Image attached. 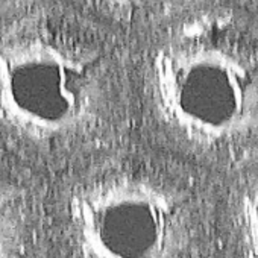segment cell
Returning <instances> with one entry per match:
<instances>
[{"mask_svg": "<svg viewBox=\"0 0 258 258\" xmlns=\"http://www.w3.org/2000/svg\"><path fill=\"white\" fill-rule=\"evenodd\" d=\"M106 108L99 64L43 34L0 43V127L34 146H62L97 127Z\"/></svg>", "mask_w": 258, "mask_h": 258, "instance_id": "1", "label": "cell"}, {"mask_svg": "<svg viewBox=\"0 0 258 258\" xmlns=\"http://www.w3.org/2000/svg\"><path fill=\"white\" fill-rule=\"evenodd\" d=\"M149 99L160 127L191 155L238 163L258 152V88L213 55L160 52Z\"/></svg>", "mask_w": 258, "mask_h": 258, "instance_id": "2", "label": "cell"}, {"mask_svg": "<svg viewBox=\"0 0 258 258\" xmlns=\"http://www.w3.org/2000/svg\"><path fill=\"white\" fill-rule=\"evenodd\" d=\"M78 258H188L191 213L184 196L140 175H105L81 184L66 204Z\"/></svg>", "mask_w": 258, "mask_h": 258, "instance_id": "3", "label": "cell"}, {"mask_svg": "<svg viewBox=\"0 0 258 258\" xmlns=\"http://www.w3.org/2000/svg\"><path fill=\"white\" fill-rule=\"evenodd\" d=\"M226 234L235 258H258V170L232 190L226 205Z\"/></svg>", "mask_w": 258, "mask_h": 258, "instance_id": "4", "label": "cell"}, {"mask_svg": "<svg viewBox=\"0 0 258 258\" xmlns=\"http://www.w3.org/2000/svg\"><path fill=\"white\" fill-rule=\"evenodd\" d=\"M26 223L20 196L0 181V258H23L28 237Z\"/></svg>", "mask_w": 258, "mask_h": 258, "instance_id": "5", "label": "cell"}, {"mask_svg": "<svg viewBox=\"0 0 258 258\" xmlns=\"http://www.w3.org/2000/svg\"><path fill=\"white\" fill-rule=\"evenodd\" d=\"M105 2L114 5H134V4H142V0H105Z\"/></svg>", "mask_w": 258, "mask_h": 258, "instance_id": "6", "label": "cell"}]
</instances>
